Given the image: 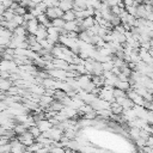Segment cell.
Returning a JSON list of instances; mask_svg holds the SVG:
<instances>
[{"mask_svg":"<svg viewBox=\"0 0 153 153\" xmlns=\"http://www.w3.org/2000/svg\"><path fill=\"white\" fill-rule=\"evenodd\" d=\"M29 92H30V93H32V94L43 96V94H45V88H44V86H43V85H36V84H33V85H31V86H30Z\"/></svg>","mask_w":153,"mask_h":153,"instance_id":"obj_11","label":"cell"},{"mask_svg":"<svg viewBox=\"0 0 153 153\" xmlns=\"http://www.w3.org/2000/svg\"><path fill=\"white\" fill-rule=\"evenodd\" d=\"M63 30H66L67 32L75 31V32L79 33V25H78V22H76V20H73V22H66V23H65V26H63Z\"/></svg>","mask_w":153,"mask_h":153,"instance_id":"obj_12","label":"cell"},{"mask_svg":"<svg viewBox=\"0 0 153 153\" xmlns=\"http://www.w3.org/2000/svg\"><path fill=\"white\" fill-rule=\"evenodd\" d=\"M146 143H147L148 147H152V148H153V135H149V137L147 139Z\"/></svg>","mask_w":153,"mask_h":153,"instance_id":"obj_34","label":"cell"},{"mask_svg":"<svg viewBox=\"0 0 153 153\" xmlns=\"http://www.w3.org/2000/svg\"><path fill=\"white\" fill-rule=\"evenodd\" d=\"M23 18H24V22H30V20L35 19V17H33V16H32L30 12H27V13H26V14H25Z\"/></svg>","mask_w":153,"mask_h":153,"instance_id":"obj_32","label":"cell"},{"mask_svg":"<svg viewBox=\"0 0 153 153\" xmlns=\"http://www.w3.org/2000/svg\"><path fill=\"white\" fill-rule=\"evenodd\" d=\"M110 111H111V114H114V115H122L123 114V108L118 104V103H112L111 105H110Z\"/></svg>","mask_w":153,"mask_h":153,"instance_id":"obj_17","label":"cell"},{"mask_svg":"<svg viewBox=\"0 0 153 153\" xmlns=\"http://www.w3.org/2000/svg\"><path fill=\"white\" fill-rule=\"evenodd\" d=\"M146 16H147V11H146L145 4H143V2H141V4L137 6L136 18H140V19H146Z\"/></svg>","mask_w":153,"mask_h":153,"instance_id":"obj_16","label":"cell"},{"mask_svg":"<svg viewBox=\"0 0 153 153\" xmlns=\"http://www.w3.org/2000/svg\"><path fill=\"white\" fill-rule=\"evenodd\" d=\"M38 26H39V23L37 20V18L27 22V26H26V31H27V35H32V36H36L37 31H38Z\"/></svg>","mask_w":153,"mask_h":153,"instance_id":"obj_7","label":"cell"},{"mask_svg":"<svg viewBox=\"0 0 153 153\" xmlns=\"http://www.w3.org/2000/svg\"><path fill=\"white\" fill-rule=\"evenodd\" d=\"M47 73H48V75L50 78H53V79H55L57 81H65L67 79V71H63V69H56V68H54L51 71H48Z\"/></svg>","mask_w":153,"mask_h":153,"instance_id":"obj_3","label":"cell"},{"mask_svg":"<svg viewBox=\"0 0 153 153\" xmlns=\"http://www.w3.org/2000/svg\"><path fill=\"white\" fill-rule=\"evenodd\" d=\"M10 75H11V73H8V72H0L1 79H10Z\"/></svg>","mask_w":153,"mask_h":153,"instance_id":"obj_33","label":"cell"},{"mask_svg":"<svg viewBox=\"0 0 153 153\" xmlns=\"http://www.w3.org/2000/svg\"><path fill=\"white\" fill-rule=\"evenodd\" d=\"M53 65H54V68L56 69H63V71H68V63L65 61V60H60V59H54L53 61Z\"/></svg>","mask_w":153,"mask_h":153,"instance_id":"obj_13","label":"cell"},{"mask_svg":"<svg viewBox=\"0 0 153 153\" xmlns=\"http://www.w3.org/2000/svg\"><path fill=\"white\" fill-rule=\"evenodd\" d=\"M59 8L65 13V12H68V11H72L74 8V1H71V0H62V1H59Z\"/></svg>","mask_w":153,"mask_h":153,"instance_id":"obj_8","label":"cell"},{"mask_svg":"<svg viewBox=\"0 0 153 153\" xmlns=\"http://www.w3.org/2000/svg\"><path fill=\"white\" fill-rule=\"evenodd\" d=\"M14 16H16V13H14L12 10H10V8H8V10H6V12L4 13V16H2V17H4V19H5L6 22H11V20L14 18Z\"/></svg>","mask_w":153,"mask_h":153,"instance_id":"obj_26","label":"cell"},{"mask_svg":"<svg viewBox=\"0 0 153 153\" xmlns=\"http://www.w3.org/2000/svg\"><path fill=\"white\" fill-rule=\"evenodd\" d=\"M26 131H27V129H26V127H25L24 124H16L14 128H13V133H14L16 135H18V136L23 135V134L26 133Z\"/></svg>","mask_w":153,"mask_h":153,"instance_id":"obj_21","label":"cell"},{"mask_svg":"<svg viewBox=\"0 0 153 153\" xmlns=\"http://www.w3.org/2000/svg\"><path fill=\"white\" fill-rule=\"evenodd\" d=\"M98 98H100V99H103V100H105V102H108V103H110V104L115 103L116 99H115V97H114V87L103 86V87L100 88V93H99Z\"/></svg>","mask_w":153,"mask_h":153,"instance_id":"obj_1","label":"cell"},{"mask_svg":"<svg viewBox=\"0 0 153 153\" xmlns=\"http://www.w3.org/2000/svg\"><path fill=\"white\" fill-rule=\"evenodd\" d=\"M65 23H66V22H65L62 18H57V19L51 20V26H53V27H56V29H63Z\"/></svg>","mask_w":153,"mask_h":153,"instance_id":"obj_22","label":"cell"},{"mask_svg":"<svg viewBox=\"0 0 153 153\" xmlns=\"http://www.w3.org/2000/svg\"><path fill=\"white\" fill-rule=\"evenodd\" d=\"M13 86V82L10 79H1L0 78V91L1 92H7L11 87Z\"/></svg>","mask_w":153,"mask_h":153,"instance_id":"obj_14","label":"cell"},{"mask_svg":"<svg viewBox=\"0 0 153 153\" xmlns=\"http://www.w3.org/2000/svg\"><path fill=\"white\" fill-rule=\"evenodd\" d=\"M90 105H91V106L93 108V110L97 112V111H100V110H110V105H111V104L97 97V98L94 99V102H93L92 104H90Z\"/></svg>","mask_w":153,"mask_h":153,"instance_id":"obj_4","label":"cell"},{"mask_svg":"<svg viewBox=\"0 0 153 153\" xmlns=\"http://www.w3.org/2000/svg\"><path fill=\"white\" fill-rule=\"evenodd\" d=\"M135 143H136V146H137L140 149L147 146V143H146V140H145V139H141V137H139L137 140H135Z\"/></svg>","mask_w":153,"mask_h":153,"instance_id":"obj_30","label":"cell"},{"mask_svg":"<svg viewBox=\"0 0 153 153\" xmlns=\"http://www.w3.org/2000/svg\"><path fill=\"white\" fill-rule=\"evenodd\" d=\"M151 5H152V6H153V1H151Z\"/></svg>","mask_w":153,"mask_h":153,"instance_id":"obj_35","label":"cell"},{"mask_svg":"<svg viewBox=\"0 0 153 153\" xmlns=\"http://www.w3.org/2000/svg\"><path fill=\"white\" fill-rule=\"evenodd\" d=\"M50 153H66V149L62 147H51Z\"/></svg>","mask_w":153,"mask_h":153,"instance_id":"obj_31","label":"cell"},{"mask_svg":"<svg viewBox=\"0 0 153 153\" xmlns=\"http://www.w3.org/2000/svg\"><path fill=\"white\" fill-rule=\"evenodd\" d=\"M55 120H56L59 123H62V122L67 121V120H68V117L66 116V114H65L63 111H60V112H57V114L55 115Z\"/></svg>","mask_w":153,"mask_h":153,"instance_id":"obj_27","label":"cell"},{"mask_svg":"<svg viewBox=\"0 0 153 153\" xmlns=\"http://www.w3.org/2000/svg\"><path fill=\"white\" fill-rule=\"evenodd\" d=\"M116 88H120V90H122V91H124L126 93L130 90V84L128 82V81H117V84H116V86H115Z\"/></svg>","mask_w":153,"mask_h":153,"instance_id":"obj_20","label":"cell"},{"mask_svg":"<svg viewBox=\"0 0 153 153\" xmlns=\"http://www.w3.org/2000/svg\"><path fill=\"white\" fill-rule=\"evenodd\" d=\"M29 131L32 134V136L35 137V140L38 137V136H41L42 135V133H41V130L37 128V126H33V127H31L30 129H29Z\"/></svg>","mask_w":153,"mask_h":153,"instance_id":"obj_28","label":"cell"},{"mask_svg":"<svg viewBox=\"0 0 153 153\" xmlns=\"http://www.w3.org/2000/svg\"><path fill=\"white\" fill-rule=\"evenodd\" d=\"M13 35L17 36V37H26V36H27V31H26L23 26H18V27L13 31Z\"/></svg>","mask_w":153,"mask_h":153,"instance_id":"obj_23","label":"cell"},{"mask_svg":"<svg viewBox=\"0 0 153 153\" xmlns=\"http://www.w3.org/2000/svg\"><path fill=\"white\" fill-rule=\"evenodd\" d=\"M36 126H37V128L41 130V133H45V131H48V130H50L54 126L48 121V120H42V121H38L37 123H36Z\"/></svg>","mask_w":153,"mask_h":153,"instance_id":"obj_10","label":"cell"},{"mask_svg":"<svg viewBox=\"0 0 153 153\" xmlns=\"http://www.w3.org/2000/svg\"><path fill=\"white\" fill-rule=\"evenodd\" d=\"M152 39H153V38H152Z\"/></svg>","mask_w":153,"mask_h":153,"instance_id":"obj_36","label":"cell"},{"mask_svg":"<svg viewBox=\"0 0 153 153\" xmlns=\"http://www.w3.org/2000/svg\"><path fill=\"white\" fill-rule=\"evenodd\" d=\"M62 19L65 22H73V20H76V17H75V12L72 10V11H68V12H65L63 16H62Z\"/></svg>","mask_w":153,"mask_h":153,"instance_id":"obj_19","label":"cell"},{"mask_svg":"<svg viewBox=\"0 0 153 153\" xmlns=\"http://www.w3.org/2000/svg\"><path fill=\"white\" fill-rule=\"evenodd\" d=\"M17 139H18V141H19L20 143H23L25 147H29V146H31L32 143H35V142H36L35 137L32 136V134H31L29 130H27L26 133H24L23 135L18 136Z\"/></svg>","mask_w":153,"mask_h":153,"instance_id":"obj_5","label":"cell"},{"mask_svg":"<svg viewBox=\"0 0 153 153\" xmlns=\"http://www.w3.org/2000/svg\"><path fill=\"white\" fill-rule=\"evenodd\" d=\"M11 143V152H25L26 147L18 141V139H13L10 141Z\"/></svg>","mask_w":153,"mask_h":153,"instance_id":"obj_9","label":"cell"},{"mask_svg":"<svg viewBox=\"0 0 153 153\" xmlns=\"http://www.w3.org/2000/svg\"><path fill=\"white\" fill-rule=\"evenodd\" d=\"M102 67H103V71H104V72H111V71L114 69L115 65H114V61L111 60V61H108V62L102 63Z\"/></svg>","mask_w":153,"mask_h":153,"instance_id":"obj_25","label":"cell"},{"mask_svg":"<svg viewBox=\"0 0 153 153\" xmlns=\"http://www.w3.org/2000/svg\"><path fill=\"white\" fill-rule=\"evenodd\" d=\"M81 42H84V43H87V44H91V37L87 35V32L86 31H82V32H80L79 33V37H78Z\"/></svg>","mask_w":153,"mask_h":153,"instance_id":"obj_24","label":"cell"},{"mask_svg":"<svg viewBox=\"0 0 153 153\" xmlns=\"http://www.w3.org/2000/svg\"><path fill=\"white\" fill-rule=\"evenodd\" d=\"M128 134H129V137L135 141V140H137L140 137V129H137L135 127H131V128L128 129Z\"/></svg>","mask_w":153,"mask_h":153,"instance_id":"obj_18","label":"cell"},{"mask_svg":"<svg viewBox=\"0 0 153 153\" xmlns=\"http://www.w3.org/2000/svg\"><path fill=\"white\" fill-rule=\"evenodd\" d=\"M127 97L133 102V104L134 105H136V106H142L143 108V105H145V103H146V100L143 99V97H141V96H139L135 91H133V90H129L128 92H127Z\"/></svg>","mask_w":153,"mask_h":153,"instance_id":"obj_2","label":"cell"},{"mask_svg":"<svg viewBox=\"0 0 153 153\" xmlns=\"http://www.w3.org/2000/svg\"><path fill=\"white\" fill-rule=\"evenodd\" d=\"M45 14L50 20H54V19H57V18H62L63 12L59 7H53V8H48L45 11Z\"/></svg>","mask_w":153,"mask_h":153,"instance_id":"obj_6","label":"cell"},{"mask_svg":"<svg viewBox=\"0 0 153 153\" xmlns=\"http://www.w3.org/2000/svg\"><path fill=\"white\" fill-rule=\"evenodd\" d=\"M127 96V93L124 92V91H122V90H120V88H114V97H115V99H117V98H121V97H126Z\"/></svg>","mask_w":153,"mask_h":153,"instance_id":"obj_29","label":"cell"},{"mask_svg":"<svg viewBox=\"0 0 153 153\" xmlns=\"http://www.w3.org/2000/svg\"><path fill=\"white\" fill-rule=\"evenodd\" d=\"M63 109H65V105H63L61 102H59V100H54V102L49 105V108H48V110L55 111V112H60V111H62Z\"/></svg>","mask_w":153,"mask_h":153,"instance_id":"obj_15","label":"cell"}]
</instances>
